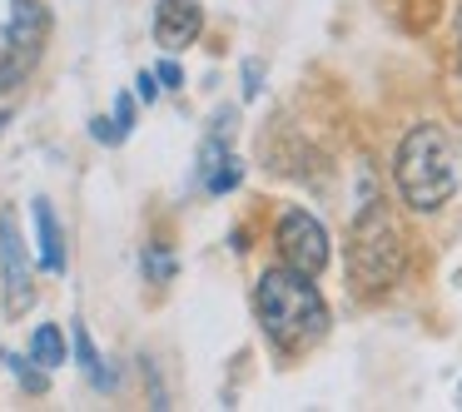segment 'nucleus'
Instances as JSON below:
<instances>
[{
    "instance_id": "obj_1",
    "label": "nucleus",
    "mask_w": 462,
    "mask_h": 412,
    "mask_svg": "<svg viewBox=\"0 0 462 412\" xmlns=\"http://www.w3.org/2000/svg\"><path fill=\"white\" fill-rule=\"evenodd\" d=\"M254 313H259L263 338L279 352H303L328 333V303L319 298L309 273L299 269H263L259 288H254Z\"/></svg>"
},
{
    "instance_id": "obj_2",
    "label": "nucleus",
    "mask_w": 462,
    "mask_h": 412,
    "mask_svg": "<svg viewBox=\"0 0 462 412\" xmlns=\"http://www.w3.org/2000/svg\"><path fill=\"white\" fill-rule=\"evenodd\" d=\"M393 179L408 209L432 214L457 194V144L442 124H412L393 154Z\"/></svg>"
},
{
    "instance_id": "obj_3",
    "label": "nucleus",
    "mask_w": 462,
    "mask_h": 412,
    "mask_svg": "<svg viewBox=\"0 0 462 412\" xmlns=\"http://www.w3.org/2000/svg\"><path fill=\"white\" fill-rule=\"evenodd\" d=\"M348 273L363 293L388 288L402 273V233L393 229L388 209H383L378 194H363L358 214H353L348 229Z\"/></svg>"
},
{
    "instance_id": "obj_4",
    "label": "nucleus",
    "mask_w": 462,
    "mask_h": 412,
    "mask_svg": "<svg viewBox=\"0 0 462 412\" xmlns=\"http://www.w3.org/2000/svg\"><path fill=\"white\" fill-rule=\"evenodd\" d=\"M51 41V11L41 0H11V21H5V50H0V95L21 90L31 70L41 65V50Z\"/></svg>"
},
{
    "instance_id": "obj_5",
    "label": "nucleus",
    "mask_w": 462,
    "mask_h": 412,
    "mask_svg": "<svg viewBox=\"0 0 462 412\" xmlns=\"http://www.w3.org/2000/svg\"><path fill=\"white\" fill-rule=\"evenodd\" d=\"M279 253L289 269L309 273V279H319L323 269H328V233H323V224L313 219L309 209H289L279 219Z\"/></svg>"
},
{
    "instance_id": "obj_6",
    "label": "nucleus",
    "mask_w": 462,
    "mask_h": 412,
    "mask_svg": "<svg viewBox=\"0 0 462 412\" xmlns=\"http://www.w3.org/2000/svg\"><path fill=\"white\" fill-rule=\"evenodd\" d=\"M0 273H5V303H11V313H25L35 298V283H31V249L21 239L15 214H0Z\"/></svg>"
},
{
    "instance_id": "obj_7",
    "label": "nucleus",
    "mask_w": 462,
    "mask_h": 412,
    "mask_svg": "<svg viewBox=\"0 0 462 412\" xmlns=\"http://www.w3.org/2000/svg\"><path fill=\"white\" fill-rule=\"evenodd\" d=\"M199 31H204L199 0H160V5H154V45H160L164 55L189 50V45L199 41Z\"/></svg>"
},
{
    "instance_id": "obj_8",
    "label": "nucleus",
    "mask_w": 462,
    "mask_h": 412,
    "mask_svg": "<svg viewBox=\"0 0 462 412\" xmlns=\"http://www.w3.org/2000/svg\"><path fill=\"white\" fill-rule=\"evenodd\" d=\"M31 214H35V239H41V269L65 273V233H60V219H55L51 199H35Z\"/></svg>"
},
{
    "instance_id": "obj_9",
    "label": "nucleus",
    "mask_w": 462,
    "mask_h": 412,
    "mask_svg": "<svg viewBox=\"0 0 462 412\" xmlns=\"http://www.w3.org/2000/svg\"><path fill=\"white\" fill-rule=\"evenodd\" d=\"M31 362L45 372H55L65 362V333L55 328V323H41V328L31 333Z\"/></svg>"
},
{
    "instance_id": "obj_10",
    "label": "nucleus",
    "mask_w": 462,
    "mask_h": 412,
    "mask_svg": "<svg viewBox=\"0 0 462 412\" xmlns=\"http://www.w3.org/2000/svg\"><path fill=\"white\" fill-rule=\"evenodd\" d=\"M75 358H80V368L90 372V382H95V388H115V372L100 362V352H95L90 328H85V323H75Z\"/></svg>"
},
{
    "instance_id": "obj_11",
    "label": "nucleus",
    "mask_w": 462,
    "mask_h": 412,
    "mask_svg": "<svg viewBox=\"0 0 462 412\" xmlns=\"http://www.w3.org/2000/svg\"><path fill=\"white\" fill-rule=\"evenodd\" d=\"M144 273H150L154 283H170L174 279V253H164V249H144Z\"/></svg>"
},
{
    "instance_id": "obj_12",
    "label": "nucleus",
    "mask_w": 462,
    "mask_h": 412,
    "mask_svg": "<svg viewBox=\"0 0 462 412\" xmlns=\"http://www.w3.org/2000/svg\"><path fill=\"white\" fill-rule=\"evenodd\" d=\"M110 124H115V134H120V140H130V130H134V100H130V95H120V100H115Z\"/></svg>"
},
{
    "instance_id": "obj_13",
    "label": "nucleus",
    "mask_w": 462,
    "mask_h": 412,
    "mask_svg": "<svg viewBox=\"0 0 462 412\" xmlns=\"http://www.w3.org/2000/svg\"><path fill=\"white\" fill-rule=\"evenodd\" d=\"M154 80H160V90H184V70L174 60H160V70H154Z\"/></svg>"
},
{
    "instance_id": "obj_14",
    "label": "nucleus",
    "mask_w": 462,
    "mask_h": 412,
    "mask_svg": "<svg viewBox=\"0 0 462 412\" xmlns=\"http://www.w3.org/2000/svg\"><path fill=\"white\" fill-rule=\"evenodd\" d=\"M259 90H263V65L259 60H244V100H254Z\"/></svg>"
},
{
    "instance_id": "obj_15",
    "label": "nucleus",
    "mask_w": 462,
    "mask_h": 412,
    "mask_svg": "<svg viewBox=\"0 0 462 412\" xmlns=\"http://www.w3.org/2000/svg\"><path fill=\"white\" fill-rule=\"evenodd\" d=\"M134 95H140V100H144V105H154V100H160V80H154V75H150V70H144V75H140V80H134Z\"/></svg>"
},
{
    "instance_id": "obj_16",
    "label": "nucleus",
    "mask_w": 462,
    "mask_h": 412,
    "mask_svg": "<svg viewBox=\"0 0 462 412\" xmlns=\"http://www.w3.org/2000/svg\"><path fill=\"white\" fill-rule=\"evenodd\" d=\"M90 134H95L100 144H120V134H115V124L105 120V114H100V120H90Z\"/></svg>"
},
{
    "instance_id": "obj_17",
    "label": "nucleus",
    "mask_w": 462,
    "mask_h": 412,
    "mask_svg": "<svg viewBox=\"0 0 462 412\" xmlns=\"http://www.w3.org/2000/svg\"><path fill=\"white\" fill-rule=\"evenodd\" d=\"M457 407H462V388H457Z\"/></svg>"
},
{
    "instance_id": "obj_18",
    "label": "nucleus",
    "mask_w": 462,
    "mask_h": 412,
    "mask_svg": "<svg viewBox=\"0 0 462 412\" xmlns=\"http://www.w3.org/2000/svg\"><path fill=\"white\" fill-rule=\"evenodd\" d=\"M457 70H462V55H457Z\"/></svg>"
}]
</instances>
